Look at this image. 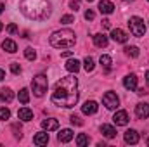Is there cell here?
Segmentation results:
<instances>
[{
  "mask_svg": "<svg viewBox=\"0 0 149 147\" xmlns=\"http://www.w3.org/2000/svg\"><path fill=\"white\" fill-rule=\"evenodd\" d=\"M61 55H63V57H70V55H73V52H71V50H66V52H63Z\"/></svg>",
  "mask_w": 149,
  "mask_h": 147,
  "instance_id": "38",
  "label": "cell"
},
{
  "mask_svg": "<svg viewBox=\"0 0 149 147\" xmlns=\"http://www.w3.org/2000/svg\"><path fill=\"white\" fill-rule=\"evenodd\" d=\"M88 142H90V139L85 135V133H80L78 137H76V146L78 147H85V146H88Z\"/></svg>",
  "mask_w": 149,
  "mask_h": 147,
  "instance_id": "25",
  "label": "cell"
},
{
  "mask_svg": "<svg viewBox=\"0 0 149 147\" xmlns=\"http://www.w3.org/2000/svg\"><path fill=\"white\" fill-rule=\"evenodd\" d=\"M5 30H7V33H10V35L17 33V26H16V24H9V26H7Z\"/></svg>",
  "mask_w": 149,
  "mask_h": 147,
  "instance_id": "34",
  "label": "cell"
},
{
  "mask_svg": "<svg viewBox=\"0 0 149 147\" xmlns=\"http://www.w3.org/2000/svg\"><path fill=\"white\" fill-rule=\"evenodd\" d=\"M2 49H3V50H7L9 54H14V52L17 50V45H16V42H14V40L7 38V40H3V42H2Z\"/></svg>",
  "mask_w": 149,
  "mask_h": 147,
  "instance_id": "20",
  "label": "cell"
},
{
  "mask_svg": "<svg viewBox=\"0 0 149 147\" xmlns=\"http://www.w3.org/2000/svg\"><path fill=\"white\" fill-rule=\"evenodd\" d=\"M113 123L116 126H125L128 123V112L127 111H116L113 116Z\"/></svg>",
  "mask_w": 149,
  "mask_h": 147,
  "instance_id": "7",
  "label": "cell"
},
{
  "mask_svg": "<svg viewBox=\"0 0 149 147\" xmlns=\"http://www.w3.org/2000/svg\"><path fill=\"white\" fill-rule=\"evenodd\" d=\"M17 97H19V102L21 104H28L30 102V92H28V88H21Z\"/></svg>",
  "mask_w": 149,
  "mask_h": 147,
  "instance_id": "24",
  "label": "cell"
},
{
  "mask_svg": "<svg viewBox=\"0 0 149 147\" xmlns=\"http://www.w3.org/2000/svg\"><path fill=\"white\" fill-rule=\"evenodd\" d=\"M61 23H63V24H71V23H74V17L71 16V14L63 16V17H61Z\"/></svg>",
  "mask_w": 149,
  "mask_h": 147,
  "instance_id": "30",
  "label": "cell"
},
{
  "mask_svg": "<svg viewBox=\"0 0 149 147\" xmlns=\"http://www.w3.org/2000/svg\"><path fill=\"white\" fill-rule=\"evenodd\" d=\"M94 43H95V47L104 49V47H108L109 40H108V37L104 33H97V35H94Z\"/></svg>",
  "mask_w": 149,
  "mask_h": 147,
  "instance_id": "14",
  "label": "cell"
},
{
  "mask_svg": "<svg viewBox=\"0 0 149 147\" xmlns=\"http://www.w3.org/2000/svg\"><path fill=\"white\" fill-rule=\"evenodd\" d=\"M83 68H85V71H87V73L94 71V68H95V62H94V59L87 55V57L83 59Z\"/></svg>",
  "mask_w": 149,
  "mask_h": 147,
  "instance_id": "23",
  "label": "cell"
},
{
  "mask_svg": "<svg viewBox=\"0 0 149 147\" xmlns=\"http://www.w3.org/2000/svg\"><path fill=\"white\" fill-rule=\"evenodd\" d=\"M99 10L102 14H113L114 5H113V2H109V0H101L99 2Z\"/></svg>",
  "mask_w": 149,
  "mask_h": 147,
  "instance_id": "17",
  "label": "cell"
},
{
  "mask_svg": "<svg viewBox=\"0 0 149 147\" xmlns=\"http://www.w3.org/2000/svg\"><path fill=\"white\" fill-rule=\"evenodd\" d=\"M102 104H104L108 109H116V107L120 106V99H118V95H116L114 92H106V94L102 95Z\"/></svg>",
  "mask_w": 149,
  "mask_h": 147,
  "instance_id": "6",
  "label": "cell"
},
{
  "mask_svg": "<svg viewBox=\"0 0 149 147\" xmlns=\"http://www.w3.org/2000/svg\"><path fill=\"white\" fill-rule=\"evenodd\" d=\"M87 2H94V0H87Z\"/></svg>",
  "mask_w": 149,
  "mask_h": 147,
  "instance_id": "45",
  "label": "cell"
},
{
  "mask_svg": "<svg viewBox=\"0 0 149 147\" xmlns=\"http://www.w3.org/2000/svg\"><path fill=\"white\" fill-rule=\"evenodd\" d=\"M101 133H102L106 139H114V137H116V130L113 128L111 125H102V126H101Z\"/></svg>",
  "mask_w": 149,
  "mask_h": 147,
  "instance_id": "21",
  "label": "cell"
},
{
  "mask_svg": "<svg viewBox=\"0 0 149 147\" xmlns=\"http://www.w3.org/2000/svg\"><path fill=\"white\" fill-rule=\"evenodd\" d=\"M49 42L56 49H71L74 45V42H76V35L71 30H59V31L50 35Z\"/></svg>",
  "mask_w": 149,
  "mask_h": 147,
  "instance_id": "3",
  "label": "cell"
},
{
  "mask_svg": "<svg viewBox=\"0 0 149 147\" xmlns=\"http://www.w3.org/2000/svg\"><path fill=\"white\" fill-rule=\"evenodd\" d=\"M148 92L144 90V88H137V95H146Z\"/></svg>",
  "mask_w": 149,
  "mask_h": 147,
  "instance_id": "39",
  "label": "cell"
},
{
  "mask_svg": "<svg viewBox=\"0 0 149 147\" xmlns=\"http://www.w3.org/2000/svg\"><path fill=\"white\" fill-rule=\"evenodd\" d=\"M125 2H134V0H125Z\"/></svg>",
  "mask_w": 149,
  "mask_h": 147,
  "instance_id": "44",
  "label": "cell"
},
{
  "mask_svg": "<svg viewBox=\"0 0 149 147\" xmlns=\"http://www.w3.org/2000/svg\"><path fill=\"white\" fill-rule=\"evenodd\" d=\"M135 114H137V118H141V119L149 118V104H146V102H139V104L135 106Z\"/></svg>",
  "mask_w": 149,
  "mask_h": 147,
  "instance_id": "9",
  "label": "cell"
},
{
  "mask_svg": "<svg viewBox=\"0 0 149 147\" xmlns=\"http://www.w3.org/2000/svg\"><path fill=\"white\" fill-rule=\"evenodd\" d=\"M42 128L47 130V132H50V130H57V128H59V121H57L56 118H47V119L42 121Z\"/></svg>",
  "mask_w": 149,
  "mask_h": 147,
  "instance_id": "12",
  "label": "cell"
},
{
  "mask_svg": "<svg viewBox=\"0 0 149 147\" xmlns=\"http://www.w3.org/2000/svg\"><path fill=\"white\" fill-rule=\"evenodd\" d=\"M125 142L135 146V144L139 142V133H137L135 130H127V132H125Z\"/></svg>",
  "mask_w": 149,
  "mask_h": 147,
  "instance_id": "15",
  "label": "cell"
},
{
  "mask_svg": "<svg viewBox=\"0 0 149 147\" xmlns=\"http://www.w3.org/2000/svg\"><path fill=\"white\" fill-rule=\"evenodd\" d=\"M146 83H148V87H149V71H146Z\"/></svg>",
  "mask_w": 149,
  "mask_h": 147,
  "instance_id": "41",
  "label": "cell"
},
{
  "mask_svg": "<svg viewBox=\"0 0 149 147\" xmlns=\"http://www.w3.org/2000/svg\"><path fill=\"white\" fill-rule=\"evenodd\" d=\"M128 26H130V33H132L134 37L141 38V37H144V35H146V24H144V21H142L141 17H137V16L130 17Z\"/></svg>",
  "mask_w": 149,
  "mask_h": 147,
  "instance_id": "5",
  "label": "cell"
},
{
  "mask_svg": "<svg viewBox=\"0 0 149 147\" xmlns=\"http://www.w3.org/2000/svg\"><path fill=\"white\" fill-rule=\"evenodd\" d=\"M12 130L16 132V137H21V133H19V132H21V125H19V123H14V125H12Z\"/></svg>",
  "mask_w": 149,
  "mask_h": 147,
  "instance_id": "35",
  "label": "cell"
},
{
  "mask_svg": "<svg viewBox=\"0 0 149 147\" xmlns=\"http://www.w3.org/2000/svg\"><path fill=\"white\" fill-rule=\"evenodd\" d=\"M99 62H101V66L104 68V69H109L111 68V57L109 55H101V59H99Z\"/></svg>",
  "mask_w": 149,
  "mask_h": 147,
  "instance_id": "27",
  "label": "cell"
},
{
  "mask_svg": "<svg viewBox=\"0 0 149 147\" xmlns=\"http://www.w3.org/2000/svg\"><path fill=\"white\" fill-rule=\"evenodd\" d=\"M70 7H71L73 10H78V9H80V2H78V0H73V2H70Z\"/></svg>",
  "mask_w": 149,
  "mask_h": 147,
  "instance_id": "36",
  "label": "cell"
},
{
  "mask_svg": "<svg viewBox=\"0 0 149 147\" xmlns=\"http://www.w3.org/2000/svg\"><path fill=\"white\" fill-rule=\"evenodd\" d=\"M123 87L127 88V90H135L137 88V76L135 74H128V76H125L123 78Z\"/></svg>",
  "mask_w": 149,
  "mask_h": 147,
  "instance_id": "11",
  "label": "cell"
},
{
  "mask_svg": "<svg viewBox=\"0 0 149 147\" xmlns=\"http://www.w3.org/2000/svg\"><path fill=\"white\" fill-rule=\"evenodd\" d=\"M102 26L104 28H111V21L109 19H102Z\"/></svg>",
  "mask_w": 149,
  "mask_h": 147,
  "instance_id": "37",
  "label": "cell"
},
{
  "mask_svg": "<svg viewBox=\"0 0 149 147\" xmlns=\"http://www.w3.org/2000/svg\"><path fill=\"white\" fill-rule=\"evenodd\" d=\"M10 71L14 74H19L21 73V66H19L17 62H12V64H10Z\"/></svg>",
  "mask_w": 149,
  "mask_h": 147,
  "instance_id": "32",
  "label": "cell"
},
{
  "mask_svg": "<svg viewBox=\"0 0 149 147\" xmlns=\"http://www.w3.org/2000/svg\"><path fill=\"white\" fill-rule=\"evenodd\" d=\"M24 57H26L28 61H35V59H37V52H35L31 47H28V49L24 50Z\"/></svg>",
  "mask_w": 149,
  "mask_h": 147,
  "instance_id": "28",
  "label": "cell"
},
{
  "mask_svg": "<svg viewBox=\"0 0 149 147\" xmlns=\"http://www.w3.org/2000/svg\"><path fill=\"white\" fill-rule=\"evenodd\" d=\"M9 118H10V111L7 109V107H2V109H0V119L5 121V119H9Z\"/></svg>",
  "mask_w": 149,
  "mask_h": 147,
  "instance_id": "29",
  "label": "cell"
},
{
  "mask_svg": "<svg viewBox=\"0 0 149 147\" xmlns=\"http://www.w3.org/2000/svg\"><path fill=\"white\" fill-rule=\"evenodd\" d=\"M125 54L127 55H130V57H139V47H135V45H130V47H125Z\"/></svg>",
  "mask_w": 149,
  "mask_h": 147,
  "instance_id": "26",
  "label": "cell"
},
{
  "mask_svg": "<svg viewBox=\"0 0 149 147\" xmlns=\"http://www.w3.org/2000/svg\"><path fill=\"white\" fill-rule=\"evenodd\" d=\"M2 30H3V24H2V23H0V31H2Z\"/></svg>",
  "mask_w": 149,
  "mask_h": 147,
  "instance_id": "43",
  "label": "cell"
},
{
  "mask_svg": "<svg viewBox=\"0 0 149 147\" xmlns=\"http://www.w3.org/2000/svg\"><path fill=\"white\" fill-rule=\"evenodd\" d=\"M3 78H5V71H3V69H0V81H2Z\"/></svg>",
  "mask_w": 149,
  "mask_h": 147,
  "instance_id": "40",
  "label": "cell"
},
{
  "mask_svg": "<svg viewBox=\"0 0 149 147\" xmlns=\"http://www.w3.org/2000/svg\"><path fill=\"white\" fill-rule=\"evenodd\" d=\"M14 101V92L10 88H2L0 90V102H12Z\"/></svg>",
  "mask_w": 149,
  "mask_h": 147,
  "instance_id": "18",
  "label": "cell"
},
{
  "mask_svg": "<svg viewBox=\"0 0 149 147\" xmlns=\"http://www.w3.org/2000/svg\"><path fill=\"white\" fill-rule=\"evenodd\" d=\"M19 10L31 21H45L52 14V5L49 0H21Z\"/></svg>",
  "mask_w": 149,
  "mask_h": 147,
  "instance_id": "2",
  "label": "cell"
},
{
  "mask_svg": "<svg viewBox=\"0 0 149 147\" xmlns=\"http://www.w3.org/2000/svg\"><path fill=\"white\" fill-rule=\"evenodd\" d=\"M94 17H95V12H94V10H90V9L85 10V19H87V21H92Z\"/></svg>",
  "mask_w": 149,
  "mask_h": 147,
  "instance_id": "33",
  "label": "cell"
},
{
  "mask_svg": "<svg viewBox=\"0 0 149 147\" xmlns=\"http://www.w3.org/2000/svg\"><path fill=\"white\" fill-rule=\"evenodd\" d=\"M70 119H71V123L76 125V126H81V125H83V121H81V119H80V116H76V114H73Z\"/></svg>",
  "mask_w": 149,
  "mask_h": 147,
  "instance_id": "31",
  "label": "cell"
},
{
  "mask_svg": "<svg viewBox=\"0 0 149 147\" xmlns=\"http://www.w3.org/2000/svg\"><path fill=\"white\" fill-rule=\"evenodd\" d=\"M52 102L59 107H74L78 102V80L73 74L61 78L56 83L54 94H52Z\"/></svg>",
  "mask_w": 149,
  "mask_h": 147,
  "instance_id": "1",
  "label": "cell"
},
{
  "mask_svg": "<svg viewBox=\"0 0 149 147\" xmlns=\"http://www.w3.org/2000/svg\"><path fill=\"white\" fill-rule=\"evenodd\" d=\"M97 109H99V106H97V102L95 101H87L83 106H81V112L83 114H95L97 112Z\"/></svg>",
  "mask_w": 149,
  "mask_h": 147,
  "instance_id": "10",
  "label": "cell"
},
{
  "mask_svg": "<svg viewBox=\"0 0 149 147\" xmlns=\"http://www.w3.org/2000/svg\"><path fill=\"white\" fill-rule=\"evenodd\" d=\"M47 142H49V133L47 132H38L33 137V144L35 146H45Z\"/></svg>",
  "mask_w": 149,
  "mask_h": 147,
  "instance_id": "16",
  "label": "cell"
},
{
  "mask_svg": "<svg viewBox=\"0 0 149 147\" xmlns=\"http://www.w3.org/2000/svg\"><path fill=\"white\" fill-rule=\"evenodd\" d=\"M17 118L23 119V121H31L33 119V111L28 109V107H21L17 111Z\"/></svg>",
  "mask_w": 149,
  "mask_h": 147,
  "instance_id": "19",
  "label": "cell"
},
{
  "mask_svg": "<svg viewBox=\"0 0 149 147\" xmlns=\"http://www.w3.org/2000/svg\"><path fill=\"white\" fill-rule=\"evenodd\" d=\"M66 69H68L70 73H78V69H80V61H76V59L68 61V62H66Z\"/></svg>",
  "mask_w": 149,
  "mask_h": 147,
  "instance_id": "22",
  "label": "cell"
},
{
  "mask_svg": "<svg viewBox=\"0 0 149 147\" xmlns=\"http://www.w3.org/2000/svg\"><path fill=\"white\" fill-rule=\"evenodd\" d=\"M3 9H5V5H3V3H0V14L3 12Z\"/></svg>",
  "mask_w": 149,
  "mask_h": 147,
  "instance_id": "42",
  "label": "cell"
},
{
  "mask_svg": "<svg viewBox=\"0 0 149 147\" xmlns=\"http://www.w3.org/2000/svg\"><path fill=\"white\" fill-rule=\"evenodd\" d=\"M148 146H149V139H148Z\"/></svg>",
  "mask_w": 149,
  "mask_h": 147,
  "instance_id": "46",
  "label": "cell"
},
{
  "mask_svg": "<svg viewBox=\"0 0 149 147\" xmlns=\"http://www.w3.org/2000/svg\"><path fill=\"white\" fill-rule=\"evenodd\" d=\"M111 38L114 42H118V43H127V42H128V35H127L123 30H120V28L111 30Z\"/></svg>",
  "mask_w": 149,
  "mask_h": 147,
  "instance_id": "8",
  "label": "cell"
},
{
  "mask_svg": "<svg viewBox=\"0 0 149 147\" xmlns=\"http://www.w3.org/2000/svg\"><path fill=\"white\" fill-rule=\"evenodd\" d=\"M31 88H33V94H35L37 97H43V94H45L47 88H49V80H47V76L42 74V73L37 74V76H33Z\"/></svg>",
  "mask_w": 149,
  "mask_h": 147,
  "instance_id": "4",
  "label": "cell"
},
{
  "mask_svg": "<svg viewBox=\"0 0 149 147\" xmlns=\"http://www.w3.org/2000/svg\"><path fill=\"white\" fill-rule=\"evenodd\" d=\"M73 130H70V128H64V130H61L59 132V135H57V140L59 142H63V144H66V142H70L71 139H73Z\"/></svg>",
  "mask_w": 149,
  "mask_h": 147,
  "instance_id": "13",
  "label": "cell"
}]
</instances>
